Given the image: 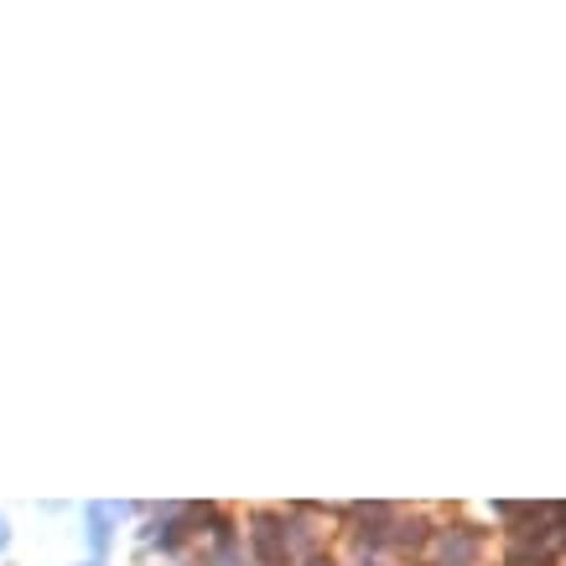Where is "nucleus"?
I'll list each match as a JSON object with an SVG mask.
<instances>
[{"label": "nucleus", "mask_w": 566, "mask_h": 566, "mask_svg": "<svg viewBox=\"0 0 566 566\" xmlns=\"http://www.w3.org/2000/svg\"><path fill=\"white\" fill-rule=\"evenodd\" d=\"M84 515H88V546H94V556H99V551L109 546V525H115L125 510L120 504H88Z\"/></svg>", "instance_id": "nucleus-2"}, {"label": "nucleus", "mask_w": 566, "mask_h": 566, "mask_svg": "<svg viewBox=\"0 0 566 566\" xmlns=\"http://www.w3.org/2000/svg\"><path fill=\"white\" fill-rule=\"evenodd\" d=\"M11 546V525H6V515H0V551Z\"/></svg>", "instance_id": "nucleus-3"}, {"label": "nucleus", "mask_w": 566, "mask_h": 566, "mask_svg": "<svg viewBox=\"0 0 566 566\" xmlns=\"http://www.w3.org/2000/svg\"><path fill=\"white\" fill-rule=\"evenodd\" d=\"M479 535L468 525H447L431 535V566H479Z\"/></svg>", "instance_id": "nucleus-1"}, {"label": "nucleus", "mask_w": 566, "mask_h": 566, "mask_svg": "<svg viewBox=\"0 0 566 566\" xmlns=\"http://www.w3.org/2000/svg\"><path fill=\"white\" fill-rule=\"evenodd\" d=\"M84 566H104V562H84Z\"/></svg>", "instance_id": "nucleus-4"}, {"label": "nucleus", "mask_w": 566, "mask_h": 566, "mask_svg": "<svg viewBox=\"0 0 566 566\" xmlns=\"http://www.w3.org/2000/svg\"><path fill=\"white\" fill-rule=\"evenodd\" d=\"M307 566H327V562H307Z\"/></svg>", "instance_id": "nucleus-5"}]
</instances>
